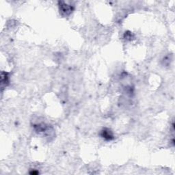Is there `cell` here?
Here are the masks:
<instances>
[{"label":"cell","instance_id":"7a4b0ae2","mask_svg":"<svg viewBox=\"0 0 175 175\" xmlns=\"http://www.w3.org/2000/svg\"><path fill=\"white\" fill-rule=\"evenodd\" d=\"M100 135L101 136V137H103V138L106 141H111L114 139V136L112 131L107 127L103 128V129L101 131Z\"/></svg>","mask_w":175,"mask_h":175},{"label":"cell","instance_id":"3957f363","mask_svg":"<svg viewBox=\"0 0 175 175\" xmlns=\"http://www.w3.org/2000/svg\"><path fill=\"white\" fill-rule=\"evenodd\" d=\"M9 84V74L8 73L2 71L1 73V87L3 90Z\"/></svg>","mask_w":175,"mask_h":175},{"label":"cell","instance_id":"277c9868","mask_svg":"<svg viewBox=\"0 0 175 175\" xmlns=\"http://www.w3.org/2000/svg\"><path fill=\"white\" fill-rule=\"evenodd\" d=\"M134 38V35L129 31H127L124 34V38L127 40H131Z\"/></svg>","mask_w":175,"mask_h":175},{"label":"cell","instance_id":"5b68a950","mask_svg":"<svg viewBox=\"0 0 175 175\" xmlns=\"http://www.w3.org/2000/svg\"><path fill=\"white\" fill-rule=\"evenodd\" d=\"M29 174H34V175H36V174H39V173L38 171H36V170H32V171L31 172H29Z\"/></svg>","mask_w":175,"mask_h":175},{"label":"cell","instance_id":"6da1fadb","mask_svg":"<svg viewBox=\"0 0 175 175\" xmlns=\"http://www.w3.org/2000/svg\"><path fill=\"white\" fill-rule=\"evenodd\" d=\"M58 5L60 14L63 16H68L70 15L75 9L73 6L67 4L65 2H59Z\"/></svg>","mask_w":175,"mask_h":175}]
</instances>
